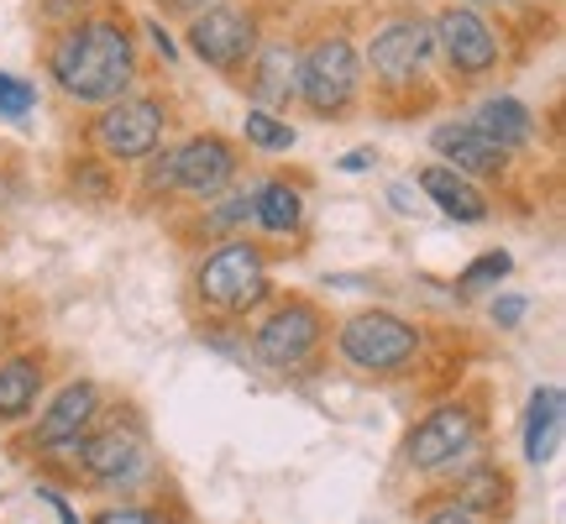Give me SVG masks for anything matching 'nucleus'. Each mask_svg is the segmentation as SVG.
<instances>
[{"instance_id": "obj_1", "label": "nucleus", "mask_w": 566, "mask_h": 524, "mask_svg": "<svg viewBox=\"0 0 566 524\" xmlns=\"http://www.w3.org/2000/svg\"><path fill=\"white\" fill-rule=\"evenodd\" d=\"M48 69H53L63 95L105 105L126 95V84L137 74V59H132V38H126L116 21H80L74 32L59 38Z\"/></svg>"}, {"instance_id": "obj_2", "label": "nucleus", "mask_w": 566, "mask_h": 524, "mask_svg": "<svg viewBox=\"0 0 566 524\" xmlns=\"http://www.w3.org/2000/svg\"><path fill=\"white\" fill-rule=\"evenodd\" d=\"M357 80H363V63H357V48L346 38L315 42L300 59V95H304V105L321 111V116H336V111L357 95Z\"/></svg>"}, {"instance_id": "obj_3", "label": "nucleus", "mask_w": 566, "mask_h": 524, "mask_svg": "<svg viewBox=\"0 0 566 524\" xmlns=\"http://www.w3.org/2000/svg\"><path fill=\"white\" fill-rule=\"evenodd\" d=\"M415 325H405L388 310H367L357 321L342 325V352L352 367H367V373H399V367L415 357Z\"/></svg>"}, {"instance_id": "obj_4", "label": "nucleus", "mask_w": 566, "mask_h": 524, "mask_svg": "<svg viewBox=\"0 0 566 524\" xmlns=\"http://www.w3.org/2000/svg\"><path fill=\"white\" fill-rule=\"evenodd\" d=\"M263 294H268V268H263V252H258V247L231 242L200 268V300L205 304L252 310Z\"/></svg>"}, {"instance_id": "obj_5", "label": "nucleus", "mask_w": 566, "mask_h": 524, "mask_svg": "<svg viewBox=\"0 0 566 524\" xmlns=\"http://www.w3.org/2000/svg\"><path fill=\"white\" fill-rule=\"evenodd\" d=\"M158 137H163V105L158 101H111V111L95 122V142L122 163L153 158Z\"/></svg>"}, {"instance_id": "obj_6", "label": "nucleus", "mask_w": 566, "mask_h": 524, "mask_svg": "<svg viewBox=\"0 0 566 524\" xmlns=\"http://www.w3.org/2000/svg\"><path fill=\"white\" fill-rule=\"evenodd\" d=\"M252 42H258V27H252V17L237 11V6H210V11L195 17V27H189V48H195L210 69H242L247 53H252Z\"/></svg>"}, {"instance_id": "obj_7", "label": "nucleus", "mask_w": 566, "mask_h": 524, "mask_svg": "<svg viewBox=\"0 0 566 524\" xmlns=\"http://www.w3.org/2000/svg\"><path fill=\"white\" fill-rule=\"evenodd\" d=\"M315 342H321L315 304H283V310H273V315L258 325V357H263L268 367H279V373L300 367L304 357L315 352Z\"/></svg>"}, {"instance_id": "obj_8", "label": "nucleus", "mask_w": 566, "mask_h": 524, "mask_svg": "<svg viewBox=\"0 0 566 524\" xmlns=\"http://www.w3.org/2000/svg\"><path fill=\"white\" fill-rule=\"evenodd\" d=\"M472 436H478V420H472V409H462V404H446V409H436L424 425H415V436H409L405 457L409 467H420V472H436V467L457 462V451H467L472 446Z\"/></svg>"}, {"instance_id": "obj_9", "label": "nucleus", "mask_w": 566, "mask_h": 524, "mask_svg": "<svg viewBox=\"0 0 566 524\" xmlns=\"http://www.w3.org/2000/svg\"><path fill=\"white\" fill-rule=\"evenodd\" d=\"M430 48H436V27H424V21H394L384 27L378 38H373V74L384 84H405L420 74V63L430 59Z\"/></svg>"}, {"instance_id": "obj_10", "label": "nucleus", "mask_w": 566, "mask_h": 524, "mask_svg": "<svg viewBox=\"0 0 566 524\" xmlns=\"http://www.w3.org/2000/svg\"><path fill=\"white\" fill-rule=\"evenodd\" d=\"M237 174V153H231V142L226 137H195L184 142L179 153H174V184H179L184 195H221L226 184Z\"/></svg>"}, {"instance_id": "obj_11", "label": "nucleus", "mask_w": 566, "mask_h": 524, "mask_svg": "<svg viewBox=\"0 0 566 524\" xmlns=\"http://www.w3.org/2000/svg\"><path fill=\"white\" fill-rule=\"evenodd\" d=\"M436 42L446 48V59L457 63L462 74H488L493 63H499V38H493V27H488L478 11H446L436 21Z\"/></svg>"}, {"instance_id": "obj_12", "label": "nucleus", "mask_w": 566, "mask_h": 524, "mask_svg": "<svg viewBox=\"0 0 566 524\" xmlns=\"http://www.w3.org/2000/svg\"><path fill=\"white\" fill-rule=\"evenodd\" d=\"M74 451H80L84 472H90L95 483H132L142 472V441L126 436V430H105L95 441H80Z\"/></svg>"}, {"instance_id": "obj_13", "label": "nucleus", "mask_w": 566, "mask_h": 524, "mask_svg": "<svg viewBox=\"0 0 566 524\" xmlns=\"http://www.w3.org/2000/svg\"><path fill=\"white\" fill-rule=\"evenodd\" d=\"M95 409H101L95 384H69L59 399H53V409L38 420V441L42 446H80V430L90 425Z\"/></svg>"}, {"instance_id": "obj_14", "label": "nucleus", "mask_w": 566, "mask_h": 524, "mask_svg": "<svg viewBox=\"0 0 566 524\" xmlns=\"http://www.w3.org/2000/svg\"><path fill=\"white\" fill-rule=\"evenodd\" d=\"M436 153L451 158L457 174H499V168H504V147H493L472 122L436 126Z\"/></svg>"}, {"instance_id": "obj_15", "label": "nucleus", "mask_w": 566, "mask_h": 524, "mask_svg": "<svg viewBox=\"0 0 566 524\" xmlns=\"http://www.w3.org/2000/svg\"><path fill=\"white\" fill-rule=\"evenodd\" d=\"M420 189L430 195V200L441 205L451 221H483L488 216V200L467 184V174H457V168H446V163H436V168H424L420 174Z\"/></svg>"}, {"instance_id": "obj_16", "label": "nucleus", "mask_w": 566, "mask_h": 524, "mask_svg": "<svg viewBox=\"0 0 566 524\" xmlns=\"http://www.w3.org/2000/svg\"><path fill=\"white\" fill-rule=\"evenodd\" d=\"M562 388H535L525 415V457L530 462H551L562 451Z\"/></svg>"}, {"instance_id": "obj_17", "label": "nucleus", "mask_w": 566, "mask_h": 524, "mask_svg": "<svg viewBox=\"0 0 566 524\" xmlns=\"http://www.w3.org/2000/svg\"><path fill=\"white\" fill-rule=\"evenodd\" d=\"M478 132H483L493 147H504V153H514V147H525L530 132H535V122H530V111L520 101H509V95H499V101H488L483 111H478Z\"/></svg>"}, {"instance_id": "obj_18", "label": "nucleus", "mask_w": 566, "mask_h": 524, "mask_svg": "<svg viewBox=\"0 0 566 524\" xmlns=\"http://www.w3.org/2000/svg\"><path fill=\"white\" fill-rule=\"evenodd\" d=\"M252 90H258V101H268V105H289L300 95V59H294L289 48H268L263 63H258V74H252Z\"/></svg>"}, {"instance_id": "obj_19", "label": "nucleus", "mask_w": 566, "mask_h": 524, "mask_svg": "<svg viewBox=\"0 0 566 524\" xmlns=\"http://www.w3.org/2000/svg\"><path fill=\"white\" fill-rule=\"evenodd\" d=\"M38 388H42V367L32 357H11L0 367V420H21L38 404Z\"/></svg>"}, {"instance_id": "obj_20", "label": "nucleus", "mask_w": 566, "mask_h": 524, "mask_svg": "<svg viewBox=\"0 0 566 524\" xmlns=\"http://www.w3.org/2000/svg\"><path fill=\"white\" fill-rule=\"evenodd\" d=\"M300 189H289V184H263L258 189V200H252V216L268 226V231H294L300 226Z\"/></svg>"}, {"instance_id": "obj_21", "label": "nucleus", "mask_w": 566, "mask_h": 524, "mask_svg": "<svg viewBox=\"0 0 566 524\" xmlns=\"http://www.w3.org/2000/svg\"><path fill=\"white\" fill-rule=\"evenodd\" d=\"M247 142L263 153H289L294 147V126L279 122L273 111H247Z\"/></svg>"}, {"instance_id": "obj_22", "label": "nucleus", "mask_w": 566, "mask_h": 524, "mask_svg": "<svg viewBox=\"0 0 566 524\" xmlns=\"http://www.w3.org/2000/svg\"><path fill=\"white\" fill-rule=\"evenodd\" d=\"M504 472H493V467H483V472H472L462 483V509L472 514V509H499V499H504Z\"/></svg>"}, {"instance_id": "obj_23", "label": "nucleus", "mask_w": 566, "mask_h": 524, "mask_svg": "<svg viewBox=\"0 0 566 524\" xmlns=\"http://www.w3.org/2000/svg\"><path fill=\"white\" fill-rule=\"evenodd\" d=\"M509 268H514V262H509V252H483V258L472 262V268H467L457 283H462V289H483V283L509 279Z\"/></svg>"}, {"instance_id": "obj_24", "label": "nucleus", "mask_w": 566, "mask_h": 524, "mask_svg": "<svg viewBox=\"0 0 566 524\" xmlns=\"http://www.w3.org/2000/svg\"><path fill=\"white\" fill-rule=\"evenodd\" d=\"M32 84L27 80H11V74H0V116H11V122H21L27 111H32Z\"/></svg>"}, {"instance_id": "obj_25", "label": "nucleus", "mask_w": 566, "mask_h": 524, "mask_svg": "<svg viewBox=\"0 0 566 524\" xmlns=\"http://www.w3.org/2000/svg\"><path fill=\"white\" fill-rule=\"evenodd\" d=\"M493 321H499V325L525 321V300H520V294H504V300H493Z\"/></svg>"}, {"instance_id": "obj_26", "label": "nucleus", "mask_w": 566, "mask_h": 524, "mask_svg": "<svg viewBox=\"0 0 566 524\" xmlns=\"http://www.w3.org/2000/svg\"><path fill=\"white\" fill-rule=\"evenodd\" d=\"M95 524H158V520H153L147 509H105Z\"/></svg>"}, {"instance_id": "obj_27", "label": "nucleus", "mask_w": 566, "mask_h": 524, "mask_svg": "<svg viewBox=\"0 0 566 524\" xmlns=\"http://www.w3.org/2000/svg\"><path fill=\"white\" fill-rule=\"evenodd\" d=\"M247 216H252V200H231V205H221V210H216V226H237V221H247Z\"/></svg>"}, {"instance_id": "obj_28", "label": "nucleus", "mask_w": 566, "mask_h": 524, "mask_svg": "<svg viewBox=\"0 0 566 524\" xmlns=\"http://www.w3.org/2000/svg\"><path fill=\"white\" fill-rule=\"evenodd\" d=\"M424 524H472V514L467 509H441V514H430Z\"/></svg>"}, {"instance_id": "obj_29", "label": "nucleus", "mask_w": 566, "mask_h": 524, "mask_svg": "<svg viewBox=\"0 0 566 524\" xmlns=\"http://www.w3.org/2000/svg\"><path fill=\"white\" fill-rule=\"evenodd\" d=\"M42 499H48V504H53V509H59V520H63V524H80V514H74V509L63 504V499H59V493H53V488H42Z\"/></svg>"}, {"instance_id": "obj_30", "label": "nucleus", "mask_w": 566, "mask_h": 524, "mask_svg": "<svg viewBox=\"0 0 566 524\" xmlns=\"http://www.w3.org/2000/svg\"><path fill=\"white\" fill-rule=\"evenodd\" d=\"M342 168H346V174H363V168H373V153H367V147H363V153H346Z\"/></svg>"}, {"instance_id": "obj_31", "label": "nucleus", "mask_w": 566, "mask_h": 524, "mask_svg": "<svg viewBox=\"0 0 566 524\" xmlns=\"http://www.w3.org/2000/svg\"><path fill=\"white\" fill-rule=\"evenodd\" d=\"M147 32H153V42H158V48H163V59H174V38L163 32L158 21H147Z\"/></svg>"}, {"instance_id": "obj_32", "label": "nucleus", "mask_w": 566, "mask_h": 524, "mask_svg": "<svg viewBox=\"0 0 566 524\" xmlns=\"http://www.w3.org/2000/svg\"><path fill=\"white\" fill-rule=\"evenodd\" d=\"M163 6H168V11H200L205 0H163Z\"/></svg>"}]
</instances>
